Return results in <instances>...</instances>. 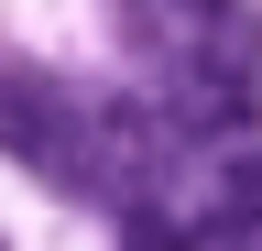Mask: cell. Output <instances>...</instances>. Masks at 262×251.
Masks as SVG:
<instances>
[{"mask_svg": "<svg viewBox=\"0 0 262 251\" xmlns=\"http://www.w3.org/2000/svg\"><path fill=\"white\" fill-rule=\"evenodd\" d=\"M186 11H229V0H186Z\"/></svg>", "mask_w": 262, "mask_h": 251, "instance_id": "3", "label": "cell"}, {"mask_svg": "<svg viewBox=\"0 0 262 251\" xmlns=\"http://www.w3.org/2000/svg\"><path fill=\"white\" fill-rule=\"evenodd\" d=\"M0 153L55 186H98V99H77V87L33 77V66H0Z\"/></svg>", "mask_w": 262, "mask_h": 251, "instance_id": "1", "label": "cell"}, {"mask_svg": "<svg viewBox=\"0 0 262 251\" xmlns=\"http://www.w3.org/2000/svg\"><path fill=\"white\" fill-rule=\"evenodd\" d=\"M229 230H262V153H229V197H219Z\"/></svg>", "mask_w": 262, "mask_h": 251, "instance_id": "2", "label": "cell"}]
</instances>
